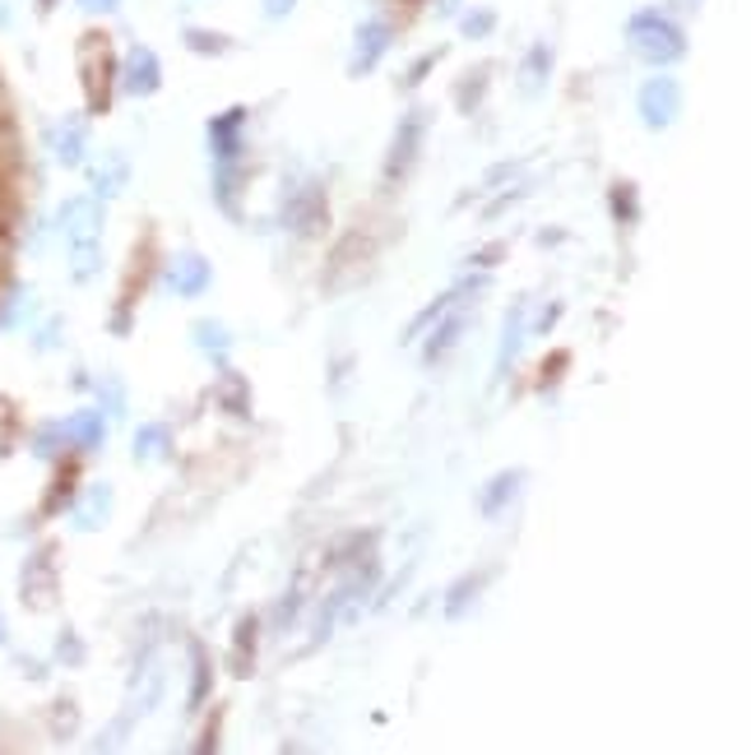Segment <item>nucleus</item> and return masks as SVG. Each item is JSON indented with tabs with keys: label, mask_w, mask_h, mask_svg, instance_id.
Masks as SVG:
<instances>
[{
	"label": "nucleus",
	"mask_w": 751,
	"mask_h": 755,
	"mask_svg": "<svg viewBox=\"0 0 751 755\" xmlns=\"http://www.w3.org/2000/svg\"><path fill=\"white\" fill-rule=\"evenodd\" d=\"M191 658H195V667H191V709H200L204 705V690H209V658H204V649L200 644H191Z\"/></svg>",
	"instance_id": "bb28decb"
},
{
	"label": "nucleus",
	"mask_w": 751,
	"mask_h": 755,
	"mask_svg": "<svg viewBox=\"0 0 751 755\" xmlns=\"http://www.w3.org/2000/svg\"><path fill=\"white\" fill-rule=\"evenodd\" d=\"M60 450H66V436H60V422L37 427V436H33V454H37V459H52V454H60Z\"/></svg>",
	"instance_id": "cd10ccee"
},
{
	"label": "nucleus",
	"mask_w": 751,
	"mask_h": 755,
	"mask_svg": "<svg viewBox=\"0 0 751 755\" xmlns=\"http://www.w3.org/2000/svg\"><path fill=\"white\" fill-rule=\"evenodd\" d=\"M636 112L644 131H668L682 116V83L673 75H650L636 93Z\"/></svg>",
	"instance_id": "f03ea898"
},
{
	"label": "nucleus",
	"mask_w": 751,
	"mask_h": 755,
	"mask_svg": "<svg viewBox=\"0 0 751 755\" xmlns=\"http://www.w3.org/2000/svg\"><path fill=\"white\" fill-rule=\"evenodd\" d=\"M19 594L33 612H47L56 602V561H52V548H42L24 561V575H19Z\"/></svg>",
	"instance_id": "423d86ee"
},
{
	"label": "nucleus",
	"mask_w": 751,
	"mask_h": 755,
	"mask_svg": "<svg viewBox=\"0 0 751 755\" xmlns=\"http://www.w3.org/2000/svg\"><path fill=\"white\" fill-rule=\"evenodd\" d=\"M47 139H52V154H56L60 167H79L83 154H89V125H83L79 116H60Z\"/></svg>",
	"instance_id": "9d476101"
},
{
	"label": "nucleus",
	"mask_w": 751,
	"mask_h": 755,
	"mask_svg": "<svg viewBox=\"0 0 751 755\" xmlns=\"http://www.w3.org/2000/svg\"><path fill=\"white\" fill-rule=\"evenodd\" d=\"M423 139H427V112L413 108V112H404L400 125H394V144H390V158H385V181H404L413 172V162L423 158Z\"/></svg>",
	"instance_id": "20e7f679"
},
{
	"label": "nucleus",
	"mask_w": 751,
	"mask_h": 755,
	"mask_svg": "<svg viewBox=\"0 0 751 755\" xmlns=\"http://www.w3.org/2000/svg\"><path fill=\"white\" fill-rule=\"evenodd\" d=\"M14 158H19V135H14L10 116H0V162H14Z\"/></svg>",
	"instance_id": "7c9ffc66"
},
{
	"label": "nucleus",
	"mask_w": 751,
	"mask_h": 755,
	"mask_svg": "<svg viewBox=\"0 0 751 755\" xmlns=\"http://www.w3.org/2000/svg\"><path fill=\"white\" fill-rule=\"evenodd\" d=\"M613 214L621 218V223H636V214H640V209H636V185H613Z\"/></svg>",
	"instance_id": "c85d7f7f"
},
{
	"label": "nucleus",
	"mask_w": 751,
	"mask_h": 755,
	"mask_svg": "<svg viewBox=\"0 0 751 755\" xmlns=\"http://www.w3.org/2000/svg\"><path fill=\"white\" fill-rule=\"evenodd\" d=\"M60 233L66 241H98L102 233V200L98 195H75L60 204Z\"/></svg>",
	"instance_id": "6e6552de"
},
{
	"label": "nucleus",
	"mask_w": 751,
	"mask_h": 755,
	"mask_svg": "<svg viewBox=\"0 0 751 755\" xmlns=\"http://www.w3.org/2000/svg\"><path fill=\"white\" fill-rule=\"evenodd\" d=\"M56 329H60L56 320H52V325H42V334H37V348H56V339H60Z\"/></svg>",
	"instance_id": "e433bc0d"
},
{
	"label": "nucleus",
	"mask_w": 751,
	"mask_h": 755,
	"mask_svg": "<svg viewBox=\"0 0 751 755\" xmlns=\"http://www.w3.org/2000/svg\"><path fill=\"white\" fill-rule=\"evenodd\" d=\"M548 79H552V47L548 42H534V47L525 52V60H519V93L525 98H542V89H548Z\"/></svg>",
	"instance_id": "f8f14e48"
},
{
	"label": "nucleus",
	"mask_w": 751,
	"mask_h": 755,
	"mask_svg": "<svg viewBox=\"0 0 751 755\" xmlns=\"http://www.w3.org/2000/svg\"><path fill=\"white\" fill-rule=\"evenodd\" d=\"M459 29H464V37L483 42V37H492V33H496V10L473 5V10H464V19H459Z\"/></svg>",
	"instance_id": "5701e85b"
},
{
	"label": "nucleus",
	"mask_w": 751,
	"mask_h": 755,
	"mask_svg": "<svg viewBox=\"0 0 751 755\" xmlns=\"http://www.w3.org/2000/svg\"><path fill=\"white\" fill-rule=\"evenodd\" d=\"M316 218L325 223V195L316 191V185H306V191L288 204V223L298 227V233H311V227H316Z\"/></svg>",
	"instance_id": "dca6fc26"
},
{
	"label": "nucleus",
	"mask_w": 751,
	"mask_h": 755,
	"mask_svg": "<svg viewBox=\"0 0 751 755\" xmlns=\"http://www.w3.org/2000/svg\"><path fill=\"white\" fill-rule=\"evenodd\" d=\"M473 594H478V579H459L455 594H450V602H446V617H450V621L464 617V602H473Z\"/></svg>",
	"instance_id": "c756f323"
},
{
	"label": "nucleus",
	"mask_w": 751,
	"mask_h": 755,
	"mask_svg": "<svg viewBox=\"0 0 751 755\" xmlns=\"http://www.w3.org/2000/svg\"><path fill=\"white\" fill-rule=\"evenodd\" d=\"M519 477H525V473H515V469H511V473H501V477H492V482H487L483 500H478L487 519H501V510H506L511 500H515V492H519Z\"/></svg>",
	"instance_id": "f3484780"
},
{
	"label": "nucleus",
	"mask_w": 751,
	"mask_h": 755,
	"mask_svg": "<svg viewBox=\"0 0 751 755\" xmlns=\"http://www.w3.org/2000/svg\"><path fill=\"white\" fill-rule=\"evenodd\" d=\"M56 5H60V0H37V10H42V14H47V10H56Z\"/></svg>",
	"instance_id": "4c0bfd02"
},
{
	"label": "nucleus",
	"mask_w": 751,
	"mask_h": 755,
	"mask_svg": "<svg viewBox=\"0 0 751 755\" xmlns=\"http://www.w3.org/2000/svg\"><path fill=\"white\" fill-rule=\"evenodd\" d=\"M265 19H269V24H279V19H288L292 10H298V0H265Z\"/></svg>",
	"instance_id": "f704fd0d"
},
{
	"label": "nucleus",
	"mask_w": 751,
	"mask_h": 755,
	"mask_svg": "<svg viewBox=\"0 0 751 755\" xmlns=\"http://www.w3.org/2000/svg\"><path fill=\"white\" fill-rule=\"evenodd\" d=\"M0 640H5V626H0Z\"/></svg>",
	"instance_id": "ea45409f"
},
{
	"label": "nucleus",
	"mask_w": 751,
	"mask_h": 755,
	"mask_svg": "<svg viewBox=\"0 0 751 755\" xmlns=\"http://www.w3.org/2000/svg\"><path fill=\"white\" fill-rule=\"evenodd\" d=\"M455 5H459V0H441V14H450Z\"/></svg>",
	"instance_id": "58836bf2"
},
{
	"label": "nucleus",
	"mask_w": 751,
	"mask_h": 755,
	"mask_svg": "<svg viewBox=\"0 0 751 755\" xmlns=\"http://www.w3.org/2000/svg\"><path fill=\"white\" fill-rule=\"evenodd\" d=\"M116 79H121V93H131V98H154V93L162 89V60H158V52L144 47V42H135V47L125 52Z\"/></svg>",
	"instance_id": "39448f33"
},
{
	"label": "nucleus",
	"mask_w": 751,
	"mask_h": 755,
	"mask_svg": "<svg viewBox=\"0 0 751 755\" xmlns=\"http://www.w3.org/2000/svg\"><path fill=\"white\" fill-rule=\"evenodd\" d=\"M473 283H487V279H473ZM473 283H469V288H473ZM469 288H450V292H441V297H436V302H431V306L423 311V316H417V320L408 325V334H404V339L413 343V339H417V334H423L427 325H436V320H441V316H446V311H450V306H455L459 297H464V292H469Z\"/></svg>",
	"instance_id": "6ab92c4d"
},
{
	"label": "nucleus",
	"mask_w": 751,
	"mask_h": 755,
	"mask_svg": "<svg viewBox=\"0 0 751 755\" xmlns=\"http://www.w3.org/2000/svg\"><path fill=\"white\" fill-rule=\"evenodd\" d=\"M181 37H186V47H191L195 56H227V52H233V37H223L214 29H186Z\"/></svg>",
	"instance_id": "4be33fe9"
},
{
	"label": "nucleus",
	"mask_w": 751,
	"mask_h": 755,
	"mask_svg": "<svg viewBox=\"0 0 751 755\" xmlns=\"http://www.w3.org/2000/svg\"><path fill=\"white\" fill-rule=\"evenodd\" d=\"M125 177H131V162H125L121 154L102 158V162L93 167V195H98V200L121 195V191H125Z\"/></svg>",
	"instance_id": "4468645a"
},
{
	"label": "nucleus",
	"mask_w": 751,
	"mask_h": 755,
	"mask_svg": "<svg viewBox=\"0 0 751 755\" xmlns=\"http://www.w3.org/2000/svg\"><path fill=\"white\" fill-rule=\"evenodd\" d=\"M242 131H246V108H233L209 121V149L218 154V162H233L242 154Z\"/></svg>",
	"instance_id": "9b49d317"
},
{
	"label": "nucleus",
	"mask_w": 751,
	"mask_h": 755,
	"mask_svg": "<svg viewBox=\"0 0 751 755\" xmlns=\"http://www.w3.org/2000/svg\"><path fill=\"white\" fill-rule=\"evenodd\" d=\"M519 339H525V329H519V306L511 311V325H506V339H501V352H496V371L506 375L519 358Z\"/></svg>",
	"instance_id": "b1692460"
},
{
	"label": "nucleus",
	"mask_w": 751,
	"mask_h": 755,
	"mask_svg": "<svg viewBox=\"0 0 751 755\" xmlns=\"http://www.w3.org/2000/svg\"><path fill=\"white\" fill-rule=\"evenodd\" d=\"M75 5H79L83 14H116L121 0H75Z\"/></svg>",
	"instance_id": "c9c22d12"
},
{
	"label": "nucleus",
	"mask_w": 751,
	"mask_h": 755,
	"mask_svg": "<svg viewBox=\"0 0 751 755\" xmlns=\"http://www.w3.org/2000/svg\"><path fill=\"white\" fill-rule=\"evenodd\" d=\"M390 42H394V29L385 24V19H367V24L352 33V60H348V75L352 79H362L371 75L375 66H381V56L390 52Z\"/></svg>",
	"instance_id": "0eeeda50"
},
{
	"label": "nucleus",
	"mask_w": 751,
	"mask_h": 755,
	"mask_svg": "<svg viewBox=\"0 0 751 755\" xmlns=\"http://www.w3.org/2000/svg\"><path fill=\"white\" fill-rule=\"evenodd\" d=\"M195 329H200V343H204V348H214V352H223V348H227L223 325H209V320H204V325H195Z\"/></svg>",
	"instance_id": "72a5a7b5"
},
{
	"label": "nucleus",
	"mask_w": 751,
	"mask_h": 755,
	"mask_svg": "<svg viewBox=\"0 0 751 755\" xmlns=\"http://www.w3.org/2000/svg\"><path fill=\"white\" fill-rule=\"evenodd\" d=\"M56 658H66L70 667H75V663H83V644L75 640V631H60V640H56Z\"/></svg>",
	"instance_id": "473e14b6"
},
{
	"label": "nucleus",
	"mask_w": 751,
	"mask_h": 755,
	"mask_svg": "<svg viewBox=\"0 0 751 755\" xmlns=\"http://www.w3.org/2000/svg\"><path fill=\"white\" fill-rule=\"evenodd\" d=\"M487 79H492V75H487V66H473V75H469V79H459V83H455V102H459V112H464V116H469V112H478V102H483V93H487Z\"/></svg>",
	"instance_id": "aec40b11"
},
{
	"label": "nucleus",
	"mask_w": 751,
	"mask_h": 755,
	"mask_svg": "<svg viewBox=\"0 0 751 755\" xmlns=\"http://www.w3.org/2000/svg\"><path fill=\"white\" fill-rule=\"evenodd\" d=\"M98 269H102L98 241H70V274H75V283H89Z\"/></svg>",
	"instance_id": "412c9836"
},
{
	"label": "nucleus",
	"mask_w": 751,
	"mask_h": 755,
	"mask_svg": "<svg viewBox=\"0 0 751 755\" xmlns=\"http://www.w3.org/2000/svg\"><path fill=\"white\" fill-rule=\"evenodd\" d=\"M436 60H441V52H427V56H417V60H413V70L404 75V89H417V83L427 79V70L436 66Z\"/></svg>",
	"instance_id": "2f4dec72"
},
{
	"label": "nucleus",
	"mask_w": 751,
	"mask_h": 755,
	"mask_svg": "<svg viewBox=\"0 0 751 755\" xmlns=\"http://www.w3.org/2000/svg\"><path fill=\"white\" fill-rule=\"evenodd\" d=\"M692 5H700V0H692Z\"/></svg>",
	"instance_id": "a19ab883"
},
{
	"label": "nucleus",
	"mask_w": 751,
	"mask_h": 755,
	"mask_svg": "<svg viewBox=\"0 0 751 755\" xmlns=\"http://www.w3.org/2000/svg\"><path fill=\"white\" fill-rule=\"evenodd\" d=\"M79 79H83V93H89V112H108L112 102V56H108V37L89 33L79 42Z\"/></svg>",
	"instance_id": "7ed1b4c3"
},
{
	"label": "nucleus",
	"mask_w": 751,
	"mask_h": 755,
	"mask_svg": "<svg viewBox=\"0 0 751 755\" xmlns=\"http://www.w3.org/2000/svg\"><path fill=\"white\" fill-rule=\"evenodd\" d=\"M162 450H167V427H144L135 436V459L139 464H149V459H158Z\"/></svg>",
	"instance_id": "a878e982"
},
{
	"label": "nucleus",
	"mask_w": 751,
	"mask_h": 755,
	"mask_svg": "<svg viewBox=\"0 0 751 755\" xmlns=\"http://www.w3.org/2000/svg\"><path fill=\"white\" fill-rule=\"evenodd\" d=\"M218 398H223V408H233V413H246V398H250V390H246V381H242L237 371H223Z\"/></svg>",
	"instance_id": "393cba45"
},
{
	"label": "nucleus",
	"mask_w": 751,
	"mask_h": 755,
	"mask_svg": "<svg viewBox=\"0 0 751 755\" xmlns=\"http://www.w3.org/2000/svg\"><path fill=\"white\" fill-rule=\"evenodd\" d=\"M209 279H214V269H209V260L204 256H172V264H167V274H162V283L177 292V297H200V292L209 288Z\"/></svg>",
	"instance_id": "1a4fd4ad"
},
{
	"label": "nucleus",
	"mask_w": 751,
	"mask_h": 755,
	"mask_svg": "<svg viewBox=\"0 0 751 755\" xmlns=\"http://www.w3.org/2000/svg\"><path fill=\"white\" fill-rule=\"evenodd\" d=\"M626 47H631L644 66L663 70L686 56V33L663 10H636L631 24H626Z\"/></svg>",
	"instance_id": "f257e3e1"
},
{
	"label": "nucleus",
	"mask_w": 751,
	"mask_h": 755,
	"mask_svg": "<svg viewBox=\"0 0 751 755\" xmlns=\"http://www.w3.org/2000/svg\"><path fill=\"white\" fill-rule=\"evenodd\" d=\"M464 339V316H450L446 325H436V334L427 339V348H423V358H427V367H436V362H446L450 358V348Z\"/></svg>",
	"instance_id": "a211bd4d"
},
{
	"label": "nucleus",
	"mask_w": 751,
	"mask_h": 755,
	"mask_svg": "<svg viewBox=\"0 0 751 755\" xmlns=\"http://www.w3.org/2000/svg\"><path fill=\"white\" fill-rule=\"evenodd\" d=\"M112 510V487H89L83 500L75 506V529H102Z\"/></svg>",
	"instance_id": "2eb2a0df"
},
{
	"label": "nucleus",
	"mask_w": 751,
	"mask_h": 755,
	"mask_svg": "<svg viewBox=\"0 0 751 755\" xmlns=\"http://www.w3.org/2000/svg\"><path fill=\"white\" fill-rule=\"evenodd\" d=\"M60 436H66L70 450H102V436H108V422L98 417V408H83L75 417L60 422Z\"/></svg>",
	"instance_id": "ddd939ff"
}]
</instances>
